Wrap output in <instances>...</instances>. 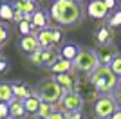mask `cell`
Returning <instances> with one entry per match:
<instances>
[{
    "instance_id": "32",
    "label": "cell",
    "mask_w": 121,
    "mask_h": 119,
    "mask_svg": "<svg viewBox=\"0 0 121 119\" xmlns=\"http://www.w3.org/2000/svg\"><path fill=\"white\" fill-rule=\"evenodd\" d=\"M47 119H63V112H60V110H54V112H52V114H51Z\"/></svg>"
},
{
    "instance_id": "11",
    "label": "cell",
    "mask_w": 121,
    "mask_h": 119,
    "mask_svg": "<svg viewBox=\"0 0 121 119\" xmlns=\"http://www.w3.org/2000/svg\"><path fill=\"white\" fill-rule=\"evenodd\" d=\"M94 54H96V58H98V63L99 65H103V67H108V63H110L112 60L117 56V52H116V49L114 47H108V49H98V51H94Z\"/></svg>"
},
{
    "instance_id": "2",
    "label": "cell",
    "mask_w": 121,
    "mask_h": 119,
    "mask_svg": "<svg viewBox=\"0 0 121 119\" xmlns=\"http://www.w3.org/2000/svg\"><path fill=\"white\" fill-rule=\"evenodd\" d=\"M89 79H91V83L96 87V90L105 92V94L117 89V78L110 72L108 67H103V65H99L98 69L92 70Z\"/></svg>"
},
{
    "instance_id": "8",
    "label": "cell",
    "mask_w": 121,
    "mask_h": 119,
    "mask_svg": "<svg viewBox=\"0 0 121 119\" xmlns=\"http://www.w3.org/2000/svg\"><path fill=\"white\" fill-rule=\"evenodd\" d=\"M9 87H11V92H13V98L20 99V101H24V99L31 98V96L35 94V89H33L31 85H27V83L16 81V83H9Z\"/></svg>"
},
{
    "instance_id": "3",
    "label": "cell",
    "mask_w": 121,
    "mask_h": 119,
    "mask_svg": "<svg viewBox=\"0 0 121 119\" xmlns=\"http://www.w3.org/2000/svg\"><path fill=\"white\" fill-rule=\"evenodd\" d=\"M36 96L40 98L42 103L56 105V103H60L61 96H63V90L58 87L56 81H52V79H45L43 83L38 85V89H36Z\"/></svg>"
},
{
    "instance_id": "28",
    "label": "cell",
    "mask_w": 121,
    "mask_h": 119,
    "mask_svg": "<svg viewBox=\"0 0 121 119\" xmlns=\"http://www.w3.org/2000/svg\"><path fill=\"white\" fill-rule=\"evenodd\" d=\"M61 29H51V42H52V45L60 43L61 42Z\"/></svg>"
},
{
    "instance_id": "19",
    "label": "cell",
    "mask_w": 121,
    "mask_h": 119,
    "mask_svg": "<svg viewBox=\"0 0 121 119\" xmlns=\"http://www.w3.org/2000/svg\"><path fill=\"white\" fill-rule=\"evenodd\" d=\"M24 103V110H25V114H36L38 112V108H40V98L36 94H33L31 98H27V99H24L22 101Z\"/></svg>"
},
{
    "instance_id": "25",
    "label": "cell",
    "mask_w": 121,
    "mask_h": 119,
    "mask_svg": "<svg viewBox=\"0 0 121 119\" xmlns=\"http://www.w3.org/2000/svg\"><path fill=\"white\" fill-rule=\"evenodd\" d=\"M18 25H20V33L24 36H29V34L35 33V29H33L31 24H29V20H22V22H18Z\"/></svg>"
},
{
    "instance_id": "13",
    "label": "cell",
    "mask_w": 121,
    "mask_h": 119,
    "mask_svg": "<svg viewBox=\"0 0 121 119\" xmlns=\"http://www.w3.org/2000/svg\"><path fill=\"white\" fill-rule=\"evenodd\" d=\"M52 81H56V83H58V87H60L63 92H72V89H74V76H72L71 72L54 76V79H52Z\"/></svg>"
},
{
    "instance_id": "10",
    "label": "cell",
    "mask_w": 121,
    "mask_h": 119,
    "mask_svg": "<svg viewBox=\"0 0 121 119\" xmlns=\"http://www.w3.org/2000/svg\"><path fill=\"white\" fill-rule=\"evenodd\" d=\"M87 15L91 16V18H94V20H103L108 15V11H107V7L103 5L101 0H92V2H89V5H87Z\"/></svg>"
},
{
    "instance_id": "31",
    "label": "cell",
    "mask_w": 121,
    "mask_h": 119,
    "mask_svg": "<svg viewBox=\"0 0 121 119\" xmlns=\"http://www.w3.org/2000/svg\"><path fill=\"white\" fill-rule=\"evenodd\" d=\"M103 2V5L107 7V11H110V9H114L117 5V0H101Z\"/></svg>"
},
{
    "instance_id": "4",
    "label": "cell",
    "mask_w": 121,
    "mask_h": 119,
    "mask_svg": "<svg viewBox=\"0 0 121 119\" xmlns=\"http://www.w3.org/2000/svg\"><path fill=\"white\" fill-rule=\"evenodd\" d=\"M98 58L94 54V49H80L76 58L72 60V69H78L81 72H89L91 74L94 69H98Z\"/></svg>"
},
{
    "instance_id": "34",
    "label": "cell",
    "mask_w": 121,
    "mask_h": 119,
    "mask_svg": "<svg viewBox=\"0 0 121 119\" xmlns=\"http://www.w3.org/2000/svg\"><path fill=\"white\" fill-rule=\"evenodd\" d=\"M108 119H121V112H119V110H116V112H114Z\"/></svg>"
},
{
    "instance_id": "20",
    "label": "cell",
    "mask_w": 121,
    "mask_h": 119,
    "mask_svg": "<svg viewBox=\"0 0 121 119\" xmlns=\"http://www.w3.org/2000/svg\"><path fill=\"white\" fill-rule=\"evenodd\" d=\"M96 38H98V43L99 45H110L112 43V31H110V27L101 25L99 29L96 31Z\"/></svg>"
},
{
    "instance_id": "27",
    "label": "cell",
    "mask_w": 121,
    "mask_h": 119,
    "mask_svg": "<svg viewBox=\"0 0 121 119\" xmlns=\"http://www.w3.org/2000/svg\"><path fill=\"white\" fill-rule=\"evenodd\" d=\"M119 24H121V13H119V11H116V13L108 18V25H107V27H117Z\"/></svg>"
},
{
    "instance_id": "5",
    "label": "cell",
    "mask_w": 121,
    "mask_h": 119,
    "mask_svg": "<svg viewBox=\"0 0 121 119\" xmlns=\"http://www.w3.org/2000/svg\"><path fill=\"white\" fill-rule=\"evenodd\" d=\"M116 110H117V103L112 96H103L94 105V112H96L98 119H108Z\"/></svg>"
},
{
    "instance_id": "7",
    "label": "cell",
    "mask_w": 121,
    "mask_h": 119,
    "mask_svg": "<svg viewBox=\"0 0 121 119\" xmlns=\"http://www.w3.org/2000/svg\"><path fill=\"white\" fill-rule=\"evenodd\" d=\"M60 101H61V106L67 112H81V108H83V98L74 90L72 92H63Z\"/></svg>"
},
{
    "instance_id": "22",
    "label": "cell",
    "mask_w": 121,
    "mask_h": 119,
    "mask_svg": "<svg viewBox=\"0 0 121 119\" xmlns=\"http://www.w3.org/2000/svg\"><path fill=\"white\" fill-rule=\"evenodd\" d=\"M13 99V92H11L9 83H0V103H9Z\"/></svg>"
},
{
    "instance_id": "36",
    "label": "cell",
    "mask_w": 121,
    "mask_h": 119,
    "mask_svg": "<svg viewBox=\"0 0 121 119\" xmlns=\"http://www.w3.org/2000/svg\"><path fill=\"white\" fill-rule=\"evenodd\" d=\"M35 2H36V0H35Z\"/></svg>"
},
{
    "instance_id": "23",
    "label": "cell",
    "mask_w": 121,
    "mask_h": 119,
    "mask_svg": "<svg viewBox=\"0 0 121 119\" xmlns=\"http://www.w3.org/2000/svg\"><path fill=\"white\" fill-rule=\"evenodd\" d=\"M54 112V108H52V105H47V103H40V108H38V117L40 119H47L51 114Z\"/></svg>"
},
{
    "instance_id": "9",
    "label": "cell",
    "mask_w": 121,
    "mask_h": 119,
    "mask_svg": "<svg viewBox=\"0 0 121 119\" xmlns=\"http://www.w3.org/2000/svg\"><path fill=\"white\" fill-rule=\"evenodd\" d=\"M11 5H13V9L20 11L22 15H24V20H31V15L36 11L35 0H15Z\"/></svg>"
},
{
    "instance_id": "30",
    "label": "cell",
    "mask_w": 121,
    "mask_h": 119,
    "mask_svg": "<svg viewBox=\"0 0 121 119\" xmlns=\"http://www.w3.org/2000/svg\"><path fill=\"white\" fill-rule=\"evenodd\" d=\"M0 119H9V112H7L5 103H0Z\"/></svg>"
},
{
    "instance_id": "21",
    "label": "cell",
    "mask_w": 121,
    "mask_h": 119,
    "mask_svg": "<svg viewBox=\"0 0 121 119\" xmlns=\"http://www.w3.org/2000/svg\"><path fill=\"white\" fill-rule=\"evenodd\" d=\"M0 20L4 22H13V5L11 2H0Z\"/></svg>"
},
{
    "instance_id": "26",
    "label": "cell",
    "mask_w": 121,
    "mask_h": 119,
    "mask_svg": "<svg viewBox=\"0 0 121 119\" xmlns=\"http://www.w3.org/2000/svg\"><path fill=\"white\" fill-rule=\"evenodd\" d=\"M7 40H9V29H7L5 25L0 24V49L7 43Z\"/></svg>"
},
{
    "instance_id": "29",
    "label": "cell",
    "mask_w": 121,
    "mask_h": 119,
    "mask_svg": "<svg viewBox=\"0 0 121 119\" xmlns=\"http://www.w3.org/2000/svg\"><path fill=\"white\" fill-rule=\"evenodd\" d=\"M63 119H85V115L81 114V112H65Z\"/></svg>"
},
{
    "instance_id": "35",
    "label": "cell",
    "mask_w": 121,
    "mask_h": 119,
    "mask_svg": "<svg viewBox=\"0 0 121 119\" xmlns=\"http://www.w3.org/2000/svg\"><path fill=\"white\" fill-rule=\"evenodd\" d=\"M83 2H92V0H83Z\"/></svg>"
},
{
    "instance_id": "24",
    "label": "cell",
    "mask_w": 121,
    "mask_h": 119,
    "mask_svg": "<svg viewBox=\"0 0 121 119\" xmlns=\"http://www.w3.org/2000/svg\"><path fill=\"white\" fill-rule=\"evenodd\" d=\"M108 69H110L112 74L119 79V76H121V58H119V56H116V58H114L110 63H108Z\"/></svg>"
},
{
    "instance_id": "6",
    "label": "cell",
    "mask_w": 121,
    "mask_h": 119,
    "mask_svg": "<svg viewBox=\"0 0 121 119\" xmlns=\"http://www.w3.org/2000/svg\"><path fill=\"white\" fill-rule=\"evenodd\" d=\"M29 60L33 61L35 65H45V67H51V65L54 63V61H58L60 60V52L56 49H45V51H35L33 54H29Z\"/></svg>"
},
{
    "instance_id": "1",
    "label": "cell",
    "mask_w": 121,
    "mask_h": 119,
    "mask_svg": "<svg viewBox=\"0 0 121 119\" xmlns=\"http://www.w3.org/2000/svg\"><path fill=\"white\" fill-rule=\"evenodd\" d=\"M51 16L60 25H72L81 20L83 13L76 0H56L51 7Z\"/></svg>"
},
{
    "instance_id": "18",
    "label": "cell",
    "mask_w": 121,
    "mask_h": 119,
    "mask_svg": "<svg viewBox=\"0 0 121 119\" xmlns=\"http://www.w3.org/2000/svg\"><path fill=\"white\" fill-rule=\"evenodd\" d=\"M49 69H51V72H52L54 76H58V74H67V72H71V70H72V63L60 58L58 61H54V63L51 65Z\"/></svg>"
},
{
    "instance_id": "33",
    "label": "cell",
    "mask_w": 121,
    "mask_h": 119,
    "mask_svg": "<svg viewBox=\"0 0 121 119\" xmlns=\"http://www.w3.org/2000/svg\"><path fill=\"white\" fill-rule=\"evenodd\" d=\"M7 69H9V67H7V61H5L2 56H0V72H5Z\"/></svg>"
},
{
    "instance_id": "12",
    "label": "cell",
    "mask_w": 121,
    "mask_h": 119,
    "mask_svg": "<svg viewBox=\"0 0 121 119\" xmlns=\"http://www.w3.org/2000/svg\"><path fill=\"white\" fill-rule=\"evenodd\" d=\"M29 24L33 29H45L47 24H49V16H47L45 11H42V9H36L33 15H31V20H29Z\"/></svg>"
},
{
    "instance_id": "15",
    "label": "cell",
    "mask_w": 121,
    "mask_h": 119,
    "mask_svg": "<svg viewBox=\"0 0 121 119\" xmlns=\"http://www.w3.org/2000/svg\"><path fill=\"white\" fill-rule=\"evenodd\" d=\"M20 49L25 51L27 54H33L35 51L40 49V47H38V42H36V34L35 33L29 34V36H24V38L20 40Z\"/></svg>"
},
{
    "instance_id": "14",
    "label": "cell",
    "mask_w": 121,
    "mask_h": 119,
    "mask_svg": "<svg viewBox=\"0 0 121 119\" xmlns=\"http://www.w3.org/2000/svg\"><path fill=\"white\" fill-rule=\"evenodd\" d=\"M7 112H9V117L11 119H22L25 115V110H24V103L20 99H11L7 103Z\"/></svg>"
},
{
    "instance_id": "17",
    "label": "cell",
    "mask_w": 121,
    "mask_h": 119,
    "mask_svg": "<svg viewBox=\"0 0 121 119\" xmlns=\"http://www.w3.org/2000/svg\"><path fill=\"white\" fill-rule=\"evenodd\" d=\"M36 42H38V47H40L42 51L51 49V47H52V42H51V27L42 29L40 33L36 34Z\"/></svg>"
},
{
    "instance_id": "16",
    "label": "cell",
    "mask_w": 121,
    "mask_h": 119,
    "mask_svg": "<svg viewBox=\"0 0 121 119\" xmlns=\"http://www.w3.org/2000/svg\"><path fill=\"white\" fill-rule=\"evenodd\" d=\"M78 51H80V47L76 43H72V42H69V43H65L63 47H61V51H58L60 52V58L65 60V61H71L76 58V54H78Z\"/></svg>"
}]
</instances>
